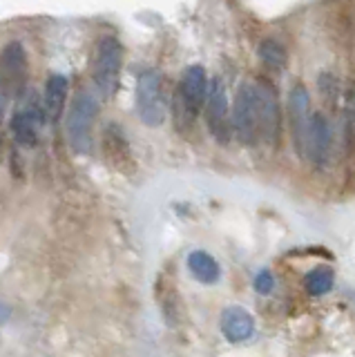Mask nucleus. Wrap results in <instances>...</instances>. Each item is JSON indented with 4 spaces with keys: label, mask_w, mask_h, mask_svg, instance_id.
<instances>
[{
    "label": "nucleus",
    "mask_w": 355,
    "mask_h": 357,
    "mask_svg": "<svg viewBox=\"0 0 355 357\" xmlns=\"http://www.w3.org/2000/svg\"><path fill=\"white\" fill-rule=\"evenodd\" d=\"M121 70H123V45L116 36H103L94 50L92 81L101 100H109L116 94Z\"/></svg>",
    "instance_id": "f257e3e1"
},
{
    "label": "nucleus",
    "mask_w": 355,
    "mask_h": 357,
    "mask_svg": "<svg viewBox=\"0 0 355 357\" xmlns=\"http://www.w3.org/2000/svg\"><path fill=\"white\" fill-rule=\"evenodd\" d=\"M98 116V98L81 89L74 96L72 105L65 116V134H68V143L76 154H87L92 150V130L94 121Z\"/></svg>",
    "instance_id": "f03ea898"
},
{
    "label": "nucleus",
    "mask_w": 355,
    "mask_h": 357,
    "mask_svg": "<svg viewBox=\"0 0 355 357\" xmlns=\"http://www.w3.org/2000/svg\"><path fill=\"white\" fill-rule=\"evenodd\" d=\"M232 134L243 143L252 148V145L262 143L259 139V119H257V96H255V83H241L235 100H232L230 112Z\"/></svg>",
    "instance_id": "7ed1b4c3"
},
{
    "label": "nucleus",
    "mask_w": 355,
    "mask_h": 357,
    "mask_svg": "<svg viewBox=\"0 0 355 357\" xmlns=\"http://www.w3.org/2000/svg\"><path fill=\"white\" fill-rule=\"evenodd\" d=\"M165 94H163V78L157 70L141 72L137 81V114L148 128H159L165 121Z\"/></svg>",
    "instance_id": "20e7f679"
},
{
    "label": "nucleus",
    "mask_w": 355,
    "mask_h": 357,
    "mask_svg": "<svg viewBox=\"0 0 355 357\" xmlns=\"http://www.w3.org/2000/svg\"><path fill=\"white\" fill-rule=\"evenodd\" d=\"M208 96V76L202 65L186 67L181 74L179 89H176V114L183 119L186 126L195 123L199 112L206 105Z\"/></svg>",
    "instance_id": "39448f33"
},
{
    "label": "nucleus",
    "mask_w": 355,
    "mask_h": 357,
    "mask_svg": "<svg viewBox=\"0 0 355 357\" xmlns=\"http://www.w3.org/2000/svg\"><path fill=\"white\" fill-rule=\"evenodd\" d=\"M204 114H206V126H208L210 134L215 137V141L226 145L232 137V123H230V105H228L226 85L221 78L208 81V96H206Z\"/></svg>",
    "instance_id": "423d86ee"
},
{
    "label": "nucleus",
    "mask_w": 355,
    "mask_h": 357,
    "mask_svg": "<svg viewBox=\"0 0 355 357\" xmlns=\"http://www.w3.org/2000/svg\"><path fill=\"white\" fill-rule=\"evenodd\" d=\"M255 96H257L259 139L269 145H277L282 137V109L273 83H269L266 78L255 81Z\"/></svg>",
    "instance_id": "0eeeda50"
},
{
    "label": "nucleus",
    "mask_w": 355,
    "mask_h": 357,
    "mask_svg": "<svg viewBox=\"0 0 355 357\" xmlns=\"http://www.w3.org/2000/svg\"><path fill=\"white\" fill-rule=\"evenodd\" d=\"M310 94L304 85H293L291 94H288V121H291V137L293 148L299 159L306 154V139L310 130Z\"/></svg>",
    "instance_id": "6e6552de"
},
{
    "label": "nucleus",
    "mask_w": 355,
    "mask_h": 357,
    "mask_svg": "<svg viewBox=\"0 0 355 357\" xmlns=\"http://www.w3.org/2000/svg\"><path fill=\"white\" fill-rule=\"evenodd\" d=\"M43 123H47L45 107L34 94L25 103V107L18 109L12 119V134L20 148H34L38 143V130L43 128Z\"/></svg>",
    "instance_id": "1a4fd4ad"
},
{
    "label": "nucleus",
    "mask_w": 355,
    "mask_h": 357,
    "mask_svg": "<svg viewBox=\"0 0 355 357\" xmlns=\"http://www.w3.org/2000/svg\"><path fill=\"white\" fill-rule=\"evenodd\" d=\"M331 152H333V134H331V123L328 119L315 112L310 116V130H308V139H306V154L304 161L308 159L317 170H324L331 161Z\"/></svg>",
    "instance_id": "9d476101"
},
{
    "label": "nucleus",
    "mask_w": 355,
    "mask_h": 357,
    "mask_svg": "<svg viewBox=\"0 0 355 357\" xmlns=\"http://www.w3.org/2000/svg\"><path fill=\"white\" fill-rule=\"evenodd\" d=\"M27 70V56L25 47L18 40L7 43L3 52H0V85H3L5 94L14 92L25 81Z\"/></svg>",
    "instance_id": "9b49d317"
},
{
    "label": "nucleus",
    "mask_w": 355,
    "mask_h": 357,
    "mask_svg": "<svg viewBox=\"0 0 355 357\" xmlns=\"http://www.w3.org/2000/svg\"><path fill=\"white\" fill-rule=\"evenodd\" d=\"M219 328L221 335L230 342V344H241L252 337L255 333V319L252 315L241 306H228L221 310L219 317Z\"/></svg>",
    "instance_id": "f8f14e48"
},
{
    "label": "nucleus",
    "mask_w": 355,
    "mask_h": 357,
    "mask_svg": "<svg viewBox=\"0 0 355 357\" xmlns=\"http://www.w3.org/2000/svg\"><path fill=\"white\" fill-rule=\"evenodd\" d=\"M70 92V81L63 74H52L43 89V107H45V116L47 123H59L63 109H65V100H68Z\"/></svg>",
    "instance_id": "ddd939ff"
},
{
    "label": "nucleus",
    "mask_w": 355,
    "mask_h": 357,
    "mask_svg": "<svg viewBox=\"0 0 355 357\" xmlns=\"http://www.w3.org/2000/svg\"><path fill=\"white\" fill-rule=\"evenodd\" d=\"M188 271L192 273L197 282H202L206 286H213L219 282L221 268L213 255H208L206 250H195L188 255Z\"/></svg>",
    "instance_id": "4468645a"
},
{
    "label": "nucleus",
    "mask_w": 355,
    "mask_h": 357,
    "mask_svg": "<svg viewBox=\"0 0 355 357\" xmlns=\"http://www.w3.org/2000/svg\"><path fill=\"white\" fill-rule=\"evenodd\" d=\"M257 59L262 61V65L271 72H282L286 63H288V52L286 47L275 38H264L257 45Z\"/></svg>",
    "instance_id": "2eb2a0df"
},
{
    "label": "nucleus",
    "mask_w": 355,
    "mask_h": 357,
    "mask_svg": "<svg viewBox=\"0 0 355 357\" xmlns=\"http://www.w3.org/2000/svg\"><path fill=\"white\" fill-rule=\"evenodd\" d=\"M333 282H335V275H333L331 268L319 266V268H313V271L306 273V277H304V288H306L308 295L322 297V295H326L328 290L333 288Z\"/></svg>",
    "instance_id": "dca6fc26"
},
{
    "label": "nucleus",
    "mask_w": 355,
    "mask_h": 357,
    "mask_svg": "<svg viewBox=\"0 0 355 357\" xmlns=\"http://www.w3.org/2000/svg\"><path fill=\"white\" fill-rule=\"evenodd\" d=\"M255 290H257L259 295H271L275 290V277L269 268H262V271L255 275V282H252Z\"/></svg>",
    "instance_id": "f3484780"
},
{
    "label": "nucleus",
    "mask_w": 355,
    "mask_h": 357,
    "mask_svg": "<svg viewBox=\"0 0 355 357\" xmlns=\"http://www.w3.org/2000/svg\"><path fill=\"white\" fill-rule=\"evenodd\" d=\"M5 107H7V94L3 85H0V123H3V116H5Z\"/></svg>",
    "instance_id": "a211bd4d"
},
{
    "label": "nucleus",
    "mask_w": 355,
    "mask_h": 357,
    "mask_svg": "<svg viewBox=\"0 0 355 357\" xmlns=\"http://www.w3.org/2000/svg\"><path fill=\"white\" fill-rule=\"evenodd\" d=\"M9 317H12V310H9L7 304H3V301H0V324H5Z\"/></svg>",
    "instance_id": "6ab92c4d"
},
{
    "label": "nucleus",
    "mask_w": 355,
    "mask_h": 357,
    "mask_svg": "<svg viewBox=\"0 0 355 357\" xmlns=\"http://www.w3.org/2000/svg\"><path fill=\"white\" fill-rule=\"evenodd\" d=\"M353 114H355V98H353Z\"/></svg>",
    "instance_id": "aec40b11"
}]
</instances>
